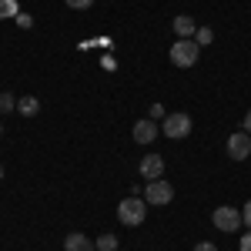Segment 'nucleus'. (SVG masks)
Masks as SVG:
<instances>
[{
	"mask_svg": "<svg viewBox=\"0 0 251 251\" xmlns=\"http://www.w3.org/2000/svg\"><path fill=\"white\" fill-rule=\"evenodd\" d=\"M198 54H201V47L191 37H181V40L171 44V64L174 67H194L198 64Z\"/></svg>",
	"mask_w": 251,
	"mask_h": 251,
	"instance_id": "obj_1",
	"label": "nucleus"
},
{
	"mask_svg": "<svg viewBox=\"0 0 251 251\" xmlns=\"http://www.w3.org/2000/svg\"><path fill=\"white\" fill-rule=\"evenodd\" d=\"M144 214H148V208H144L141 198H124V201L117 204V218H121V225H127V228H137V225L144 221Z\"/></svg>",
	"mask_w": 251,
	"mask_h": 251,
	"instance_id": "obj_2",
	"label": "nucleus"
},
{
	"mask_svg": "<svg viewBox=\"0 0 251 251\" xmlns=\"http://www.w3.org/2000/svg\"><path fill=\"white\" fill-rule=\"evenodd\" d=\"M211 221H214V228H221V231H238V228L245 225V221H241V211H238V208H231V204L214 208Z\"/></svg>",
	"mask_w": 251,
	"mask_h": 251,
	"instance_id": "obj_3",
	"label": "nucleus"
},
{
	"mask_svg": "<svg viewBox=\"0 0 251 251\" xmlns=\"http://www.w3.org/2000/svg\"><path fill=\"white\" fill-rule=\"evenodd\" d=\"M161 134H168L171 141H181V137L191 134V117L188 114H168L164 124H161Z\"/></svg>",
	"mask_w": 251,
	"mask_h": 251,
	"instance_id": "obj_4",
	"label": "nucleus"
},
{
	"mask_svg": "<svg viewBox=\"0 0 251 251\" xmlns=\"http://www.w3.org/2000/svg\"><path fill=\"white\" fill-rule=\"evenodd\" d=\"M171 198H174V188H171V181H148V188H144V201L148 204H171Z\"/></svg>",
	"mask_w": 251,
	"mask_h": 251,
	"instance_id": "obj_5",
	"label": "nucleus"
},
{
	"mask_svg": "<svg viewBox=\"0 0 251 251\" xmlns=\"http://www.w3.org/2000/svg\"><path fill=\"white\" fill-rule=\"evenodd\" d=\"M228 154H231L234 161H245V157L251 154V134L248 131H238V134L228 137Z\"/></svg>",
	"mask_w": 251,
	"mask_h": 251,
	"instance_id": "obj_6",
	"label": "nucleus"
},
{
	"mask_svg": "<svg viewBox=\"0 0 251 251\" xmlns=\"http://www.w3.org/2000/svg\"><path fill=\"white\" fill-rule=\"evenodd\" d=\"M161 174H164V157L161 154H144V161H141V177L157 181Z\"/></svg>",
	"mask_w": 251,
	"mask_h": 251,
	"instance_id": "obj_7",
	"label": "nucleus"
},
{
	"mask_svg": "<svg viewBox=\"0 0 251 251\" xmlns=\"http://www.w3.org/2000/svg\"><path fill=\"white\" fill-rule=\"evenodd\" d=\"M157 137V124L154 121H137L134 124V141L137 144H151Z\"/></svg>",
	"mask_w": 251,
	"mask_h": 251,
	"instance_id": "obj_8",
	"label": "nucleus"
},
{
	"mask_svg": "<svg viewBox=\"0 0 251 251\" xmlns=\"http://www.w3.org/2000/svg\"><path fill=\"white\" fill-rule=\"evenodd\" d=\"M64 251H97V248L91 245V238H87V234L74 231V234H67V238H64Z\"/></svg>",
	"mask_w": 251,
	"mask_h": 251,
	"instance_id": "obj_9",
	"label": "nucleus"
},
{
	"mask_svg": "<svg viewBox=\"0 0 251 251\" xmlns=\"http://www.w3.org/2000/svg\"><path fill=\"white\" fill-rule=\"evenodd\" d=\"M194 30H198V24H194V17H188V14L174 17V34H177V37H191Z\"/></svg>",
	"mask_w": 251,
	"mask_h": 251,
	"instance_id": "obj_10",
	"label": "nucleus"
},
{
	"mask_svg": "<svg viewBox=\"0 0 251 251\" xmlns=\"http://www.w3.org/2000/svg\"><path fill=\"white\" fill-rule=\"evenodd\" d=\"M17 107H20V114L34 117V114L40 111V100H37V97H20V104H17Z\"/></svg>",
	"mask_w": 251,
	"mask_h": 251,
	"instance_id": "obj_11",
	"label": "nucleus"
},
{
	"mask_svg": "<svg viewBox=\"0 0 251 251\" xmlns=\"http://www.w3.org/2000/svg\"><path fill=\"white\" fill-rule=\"evenodd\" d=\"M94 248L97 251H117V234H100L94 241Z\"/></svg>",
	"mask_w": 251,
	"mask_h": 251,
	"instance_id": "obj_12",
	"label": "nucleus"
},
{
	"mask_svg": "<svg viewBox=\"0 0 251 251\" xmlns=\"http://www.w3.org/2000/svg\"><path fill=\"white\" fill-rule=\"evenodd\" d=\"M194 34H198V47H208V44L214 40V30H211V27H198Z\"/></svg>",
	"mask_w": 251,
	"mask_h": 251,
	"instance_id": "obj_13",
	"label": "nucleus"
},
{
	"mask_svg": "<svg viewBox=\"0 0 251 251\" xmlns=\"http://www.w3.org/2000/svg\"><path fill=\"white\" fill-rule=\"evenodd\" d=\"M17 0H0V17H17Z\"/></svg>",
	"mask_w": 251,
	"mask_h": 251,
	"instance_id": "obj_14",
	"label": "nucleus"
},
{
	"mask_svg": "<svg viewBox=\"0 0 251 251\" xmlns=\"http://www.w3.org/2000/svg\"><path fill=\"white\" fill-rule=\"evenodd\" d=\"M14 104H17V100H14L10 94H0V114H3V111H10Z\"/></svg>",
	"mask_w": 251,
	"mask_h": 251,
	"instance_id": "obj_15",
	"label": "nucleus"
},
{
	"mask_svg": "<svg viewBox=\"0 0 251 251\" xmlns=\"http://www.w3.org/2000/svg\"><path fill=\"white\" fill-rule=\"evenodd\" d=\"M64 3H67V7H74V10H84V7H91L94 0H64Z\"/></svg>",
	"mask_w": 251,
	"mask_h": 251,
	"instance_id": "obj_16",
	"label": "nucleus"
},
{
	"mask_svg": "<svg viewBox=\"0 0 251 251\" xmlns=\"http://www.w3.org/2000/svg\"><path fill=\"white\" fill-rule=\"evenodd\" d=\"M241 221L248 225V231H251V201H248V204H245V211H241Z\"/></svg>",
	"mask_w": 251,
	"mask_h": 251,
	"instance_id": "obj_17",
	"label": "nucleus"
},
{
	"mask_svg": "<svg viewBox=\"0 0 251 251\" xmlns=\"http://www.w3.org/2000/svg\"><path fill=\"white\" fill-rule=\"evenodd\" d=\"M194 251H218V248H214L211 241H198V245H194Z\"/></svg>",
	"mask_w": 251,
	"mask_h": 251,
	"instance_id": "obj_18",
	"label": "nucleus"
},
{
	"mask_svg": "<svg viewBox=\"0 0 251 251\" xmlns=\"http://www.w3.org/2000/svg\"><path fill=\"white\" fill-rule=\"evenodd\" d=\"M241 251H251V231L248 234H241V245H238Z\"/></svg>",
	"mask_w": 251,
	"mask_h": 251,
	"instance_id": "obj_19",
	"label": "nucleus"
},
{
	"mask_svg": "<svg viewBox=\"0 0 251 251\" xmlns=\"http://www.w3.org/2000/svg\"><path fill=\"white\" fill-rule=\"evenodd\" d=\"M17 24H20V27H24V30H27V27H30V24H34V20L27 17V14H17Z\"/></svg>",
	"mask_w": 251,
	"mask_h": 251,
	"instance_id": "obj_20",
	"label": "nucleus"
},
{
	"mask_svg": "<svg viewBox=\"0 0 251 251\" xmlns=\"http://www.w3.org/2000/svg\"><path fill=\"white\" fill-rule=\"evenodd\" d=\"M245 131H248V134H251V111H248V114H245Z\"/></svg>",
	"mask_w": 251,
	"mask_h": 251,
	"instance_id": "obj_21",
	"label": "nucleus"
},
{
	"mask_svg": "<svg viewBox=\"0 0 251 251\" xmlns=\"http://www.w3.org/2000/svg\"><path fill=\"white\" fill-rule=\"evenodd\" d=\"M0 181H3V164H0Z\"/></svg>",
	"mask_w": 251,
	"mask_h": 251,
	"instance_id": "obj_22",
	"label": "nucleus"
},
{
	"mask_svg": "<svg viewBox=\"0 0 251 251\" xmlns=\"http://www.w3.org/2000/svg\"><path fill=\"white\" fill-rule=\"evenodd\" d=\"M0 134H3V127H0Z\"/></svg>",
	"mask_w": 251,
	"mask_h": 251,
	"instance_id": "obj_23",
	"label": "nucleus"
}]
</instances>
